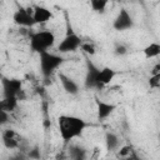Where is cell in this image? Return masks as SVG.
<instances>
[{
    "label": "cell",
    "instance_id": "1",
    "mask_svg": "<svg viewBox=\"0 0 160 160\" xmlns=\"http://www.w3.org/2000/svg\"><path fill=\"white\" fill-rule=\"evenodd\" d=\"M88 126L89 122L76 115L62 114L58 118V130L64 142H70L71 140L81 136Z\"/></svg>",
    "mask_w": 160,
    "mask_h": 160
},
{
    "label": "cell",
    "instance_id": "2",
    "mask_svg": "<svg viewBox=\"0 0 160 160\" xmlns=\"http://www.w3.org/2000/svg\"><path fill=\"white\" fill-rule=\"evenodd\" d=\"M56 41L55 34L50 30H39L30 35L29 38V46L30 50L35 54H41L45 51H50L51 48H54Z\"/></svg>",
    "mask_w": 160,
    "mask_h": 160
},
{
    "label": "cell",
    "instance_id": "3",
    "mask_svg": "<svg viewBox=\"0 0 160 160\" xmlns=\"http://www.w3.org/2000/svg\"><path fill=\"white\" fill-rule=\"evenodd\" d=\"M65 58L59 52L45 51L39 54V66L40 72L44 79H50L56 72V70L64 64Z\"/></svg>",
    "mask_w": 160,
    "mask_h": 160
},
{
    "label": "cell",
    "instance_id": "4",
    "mask_svg": "<svg viewBox=\"0 0 160 160\" xmlns=\"http://www.w3.org/2000/svg\"><path fill=\"white\" fill-rule=\"evenodd\" d=\"M81 41H82V39L75 31H68V34L62 38V40L58 45V52L61 55L74 52L78 49H80Z\"/></svg>",
    "mask_w": 160,
    "mask_h": 160
},
{
    "label": "cell",
    "instance_id": "5",
    "mask_svg": "<svg viewBox=\"0 0 160 160\" xmlns=\"http://www.w3.org/2000/svg\"><path fill=\"white\" fill-rule=\"evenodd\" d=\"M12 21L21 28H32L35 25L32 18V8L19 6L12 14Z\"/></svg>",
    "mask_w": 160,
    "mask_h": 160
},
{
    "label": "cell",
    "instance_id": "6",
    "mask_svg": "<svg viewBox=\"0 0 160 160\" xmlns=\"http://www.w3.org/2000/svg\"><path fill=\"white\" fill-rule=\"evenodd\" d=\"M2 96L5 98H20L22 91V81L15 78H2L1 79Z\"/></svg>",
    "mask_w": 160,
    "mask_h": 160
},
{
    "label": "cell",
    "instance_id": "7",
    "mask_svg": "<svg viewBox=\"0 0 160 160\" xmlns=\"http://www.w3.org/2000/svg\"><path fill=\"white\" fill-rule=\"evenodd\" d=\"M112 28L116 31H125L134 28V19L126 9H120L112 21Z\"/></svg>",
    "mask_w": 160,
    "mask_h": 160
},
{
    "label": "cell",
    "instance_id": "8",
    "mask_svg": "<svg viewBox=\"0 0 160 160\" xmlns=\"http://www.w3.org/2000/svg\"><path fill=\"white\" fill-rule=\"evenodd\" d=\"M99 70H100V68H98L92 61L86 60V72H85V79H84V86L86 89L100 90V85L98 81Z\"/></svg>",
    "mask_w": 160,
    "mask_h": 160
},
{
    "label": "cell",
    "instance_id": "9",
    "mask_svg": "<svg viewBox=\"0 0 160 160\" xmlns=\"http://www.w3.org/2000/svg\"><path fill=\"white\" fill-rule=\"evenodd\" d=\"M1 140H2L4 146L9 150L19 149L21 146V142H22L21 135L14 129H5L1 134Z\"/></svg>",
    "mask_w": 160,
    "mask_h": 160
},
{
    "label": "cell",
    "instance_id": "10",
    "mask_svg": "<svg viewBox=\"0 0 160 160\" xmlns=\"http://www.w3.org/2000/svg\"><path fill=\"white\" fill-rule=\"evenodd\" d=\"M95 105H96V115L99 120H106L109 116H111L114 114V111L116 110V105L101 99H95Z\"/></svg>",
    "mask_w": 160,
    "mask_h": 160
},
{
    "label": "cell",
    "instance_id": "11",
    "mask_svg": "<svg viewBox=\"0 0 160 160\" xmlns=\"http://www.w3.org/2000/svg\"><path fill=\"white\" fill-rule=\"evenodd\" d=\"M32 18L36 24H46L52 19V12L49 8L42 6V5H35L32 6Z\"/></svg>",
    "mask_w": 160,
    "mask_h": 160
},
{
    "label": "cell",
    "instance_id": "12",
    "mask_svg": "<svg viewBox=\"0 0 160 160\" xmlns=\"http://www.w3.org/2000/svg\"><path fill=\"white\" fill-rule=\"evenodd\" d=\"M118 75V72L110 68V66H104L99 70V76H98V81L100 85V89H104L105 86H108Z\"/></svg>",
    "mask_w": 160,
    "mask_h": 160
},
{
    "label": "cell",
    "instance_id": "13",
    "mask_svg": "<svg viewBox=\"0 0 160 160\" xmlns=\"http://www.w3.org/2000/svg\"><path fill=\"white\" fill-rule=\"evenodd\" d=\"M59 79H60V82H61L62 89H64L68 94H70V95H76V94H79L80 86H79V84H78L72 78L65 75L64 72H60V74H59Z\"/></svg>",
    "mask_w": 160,
    "mask_h": 160
},
{
    "label": "cell",
    "instance_id": "14",
    "mask_svg": "<svg viewBox=\"0 0 160 160\" xmlns=\"http://www.w3.org/2000/svg\"><path fill=\"white\" fill-rule=\"evenodd\" d=\"M18 101L19 99L18 98H2L0 100V110L2 111H6V112H12L16 108H18Z\"/></svg>",
    "mask_w": 160,
    "mask_h": 160
},
{
    "label": "cell",
    "instance_id": "15",
    "mask_svg": "<svg viewBox=\"0 0 160 160\" xmlns=\"http://www.w3.org/2000/svg\"><path fill=\"white\" fill-rule=\"evenodd\" d=\"M142 54L146 59H154V58H158L159 54H160V44L154 41V42H150L149 45H146L144 49H142Z\"/></svg>",
    "mask_w": 160,
    "mask_h": 160
},
{
    "label": "cell",
    "instance_id": "16",
    "mask_svg": "<svg viewBox=\"0 0 160 160\" xmlns=\"http://www.w3.org/2000/svg\"><path fill=\"white\" fill-rule=\"evenodd\" d=\"M105 144H106V149L109 151H116L120 146V139L116 134L108 132L105 135Z\"/></svg>",
    "mask_w": 160,
    "mask_h": 160
},
{
    "label": "cell",
    "instance_id": "17",
    "mask_svg": "<svg viewBox=\"0 0 160 160\" xmlns=\"http://www.w3.org/2000/svg\"><path fill=\"white\" fill-rule=\"evenodd\" d=\"M118 158H122V159H138L135 150L131 145H122L120 146L118 150Z\"/></svg>",
    "mask_w": 160,
    "mask_h": 160
},
{
    "label": "cell",
    "instance_id": "18",
    "mask_svg": "<svg viewBox=\"0 0 160 160\" xmlns=\"http://www.w3.org/2000/svg\"><path fill=\"white\" fill-rule=\"evenodd\" d=\"M109 0H89V5L94 12L102 14L108 8Z\"/></svg>",
    "mask_w": 160,
    "mask_h": 160
},
{
    "label": "cell",
    "instance_id": "19",
    "mask_svg": "<svg viewBox=\"0 0 160 160\" xmlns=\"http://www.w3.org/2000/svg\"><path fill=\"white\" fill-rule=\"evenodd\" d=\"M80 49L85 54H88V55H94L96 52V45H95V42H92L90 40H88V41L82 40L81 41V45H80Z\"/></svg>",
    "mask_w": 160,
    "mask_h": 160
},
{
    "label": "cell",
    "instance_id": "20",
    "mask_svg": "<svg viewBox=\"0 0 160 160\" xmlns=\"http://www.w3.org/2000/svg\"><path fill=\"white\" fill-rule=\"evenodd\" d=\"M149 85H150L151 89H159V88H160V74L150 75Z\"/></svg>",
    "mask_w": 160,
    "mask_h": 160
},
{
    "label": "cell",
    "instance_id": "21",
    "mask_svg": "<svg viewBox=\"0 0 160 160\" xmlns=\"http://www.w3.org/2000/svg\"><path fill=\"white\" fill-rule=\"evenodd\" d=\"M114 52L116 55H125L128 52V49H126V46L124 44H118L115 46V49H114Z\"/></svg>",
    "mask_w": 160,
    "mask_h": 160
},
{
    "label": "cell",
    "instance_id": "22",
    "mask_svg": "<svg viewBox=\"0 0 160 160\" xmlns=\"http://www.w3.org/2000/svg\"><path fill=\"white\" fill-rule=\"evenodd\" d=\"M154 74H160V65H159V64H156V65L154 66V69H152V71H151V75H154Z\"/></svg>",
    "mask_w": 160,
    "mask_h": 160
}]
</instances>
